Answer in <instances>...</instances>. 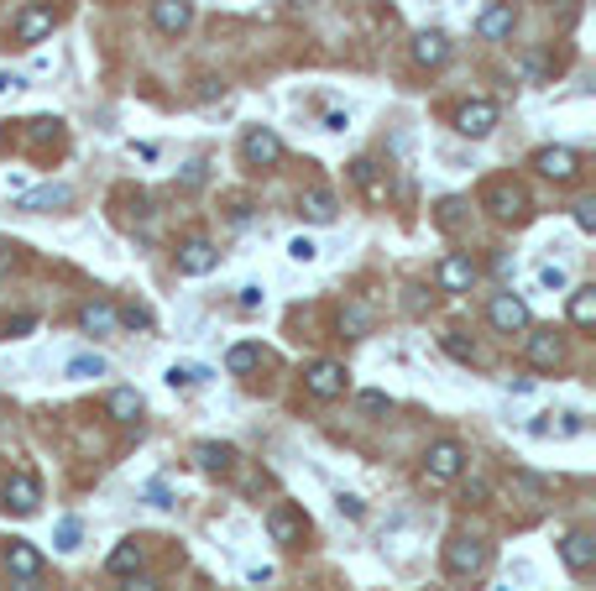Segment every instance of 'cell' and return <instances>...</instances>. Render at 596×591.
I'll list each match as a JSON object with an SVG mask.
<instances>
[{
	"mask_svg": "<svg viewBox=\"0 0 596 591\" xmlns=\"http://www.w3.org/2000/svg\"><path fill=\"white\" fill-rule=\"evenodd\" d=\"M372 319H377V315H372V304H345V315H341V330H345L351 340H362L366 330H372Z\"/></svg>",
	"mask_w": 596,
	"mask_h": 591,
	"instance_id": "25",
	"label": "cell"
},
{
	"mask_svg": "<svg viewBox=\"0 0 596 591\" xmlns=\"http://www.w3.org/2000/svg\"><path fill=\"white\" fill-rule=\"evenodd\" d=\"M440 288H445V294H471V283H476V267H471V256H445V262H440Z\"/></svg>",
	"mask_w": 596,
	"mask_h": 591,
	"instance_id": "14",
	"label": "cell"
},
{
	"mask_svg": "<svg viewBox=\"0 0 596 591\" xmlns=\"http://www.w3.org/2000/svg\"><path fill=\"white\" fill-rule=\"evenodd\" d=\"M105 408H110V419H121V424H136V414H142V398L131 393V387H115L105 398Z\"/></svg>",
	"mask_w": 596,
	"mask_h": 591,
	"instance_id": "23",
	"label": "cell"
},
{
	"mask_svg": "<svg viewBox=\"0 0 596 591\" xmlns=\"http://www.w3.org/2000/svg\"><path fill=\"white\" fill-rule=\"evenodd\" d=\"M136 566H142V545H136V539H126V545L110 549V570H115V576H131Z\"/></svg>",
	"mask_w": 596,
	"mask_h": 591,
	"instance_id": "29",
	"label": "cell"
},
{
	"mask_svg": "<svg viewBox=\"0 0 596 591\" xmlns=\"http://www.w3.org/2000/svg\"><path fill=\"white\" fill-rule=\"evenodd\" d=\"M487 497H492L487 482H466V503H487Z\"/></svg>",
	"mask_w": 596,
	"mask_h": 591,
	"instance_id": "43",
	"label": "cell"
},
{
	"mask_svg": "<svg viewBox=\"0 0 596 591\" xmlns=\"http://www.w3.org/2000/svg\"><path fill=\"white\" fill-rule=\"evenodd\" d=\"M68 199H74V189H68V184H43V189L22 194V210L43 215V210H58V205H68Z\"/></svg>",
	"mask_w": 596,
	"mask_h": 591,
	"instance_id": "20",
	"label": "cell"
},
{
	"mask_svg": "<svg viewBox=\"0 0 596 591\" xmlns=\"http://www.w3.org/2000/svg\"><path fill=\"white\" fill-rule=\"evenodd\" d=\"M220 267V252H214L204 235H189L184 246H178V273H189V277H204Z\"/></svg>",
	"mask_w": 596,
	"mask_h": 591,
	"instance_id": "8",
	"label": "cell"
},
{
	"mask_svg": "<svg viewBox=\"0 0 596 591\" xmlns=\"http://www.w3.org/2000/svg\"><path fill=\"white\" fill-rule=\"evenodd\" d=\"M64 372H68L74 382H94V377H105L110 366H105V356H74Z\"/></svg>",
	"mask_w": 596,
	"mask_h": 591,
	"instance_id": "28",
	"label": "cell"
},
{
	"mask_svg": "<svg viewBox=\"0 0 596 591\" xmlns=\"http://www.w3.org/2000/svg\"><path fill=\"white\" fill-rule=\"evenodd\" d=\"M5 566L16 570L22 581H37V570H43V555L26 545V539H11V549H5Z\"/></svg>",
	"mask_w": 596,
	"mask_h": 591,
	"instance_id": "21",
	"label": "cell"
},
{
	"mask_svg": "<svg viewBox=\"0 0 596 591\" xmlns=\"http://www.w3.org/2000/svg\"><path fill=\"white\" fill-rule=\"evenodd\" d=\"M529 361L539 366V372H550L554 361H560V340H554V336H533L529 340Z\"/></svg>",
	"mask_w": 596,
	"mask_h": 591,
	"instance_id": "27",
	"label": "cell"
},
{
	"mask_svg": "<svg viewBox=\"0 0 596 591\" xmlns=\"http://www.w3.org/2000/svg\"><path fill=\"white\" fill-rule=\"evenodd\" d=\"M214 95H225V85H220V79H204V85H199V100H214Z\"/></svg>",
	"mask_w": 596,
	"mask_h": 591,
	"instance_id": "47",
	"label": "cell"
},
{
	"mask_svg": "<svg viewBox=\"0 0 596 591\" xmlns=\"http://www.w3.org/2000/svg\"><path fill=\"white\" fill-rule=\"evenodd\" d=\"M482 205H487L497 220H523L529 215V194H523V184H512V178H492L487 189H482Z\"/></svg>",
	"mask_w": 596,
	"mask_h": 591,
	"instance_id": "1",
	"label": "cell"
},
{
	"mask_svg": "<svg viewBox=\"0 0 596 591\" xmlns=\"http://www.w3.org/2000/svg\"><path fill=\"white\" fill-rule=\"evenodd\" d=\"M487 319L502 330V336H512V330H523V325H529V304H523L518 294H492Z\"/></svg>",
	"mask_w": 596,
	"mask_h": 591,
	"instance_id": "9",
	"label": "cell"
},
{
	"mask_svg": "<svg viewBox=\"0 0 596 591\" xmlns=\"http://www.w3.org/2000/svg\"><path fill=\"white\" fill-rule=\"evenodd\" d=\"M571 325H581V330H591V325H596V288L571 294Z\"/></svg>",
	"mask_w": 596,
	"mask_h": 591,
	"instance_id": "26",
	"label": "cell"
},
{
	"mask_svg": "<svg viewBox=\"0 0 596 591\" xmlns=\"http://www.w3.org/2000/svg\"><path fill=\"white\" fill-rule=\"evenodd\" d=\"M560 555H565V566L581 576V570L596 566V539L586 534V528H575V534H565V545H560Z\"/></svg>",
	"mask_w": 596,
	"mask_h": 591,
	"instance_id": "16",
	"label": "cell"
},
{
	"mask_svg": "<svg viewBox=\"0 0 596 591\" xmlns=\"http://www.w3.org/2000/svg\"><path fill=\"white\" fill-rule=\"evenodd\" d=\"M194 461H199V471H210V476H225V471L235 466V445L204 440V445H194Z\"/></svg>",
	"mask_w": 596,
	"mask_h": 591,
	"instance_id": "19",
	"label": "cell"
},
{
	"mask_svg": "<svg viewBox=\"0 0 596 591\" xmlns=\"http://www.w3.org/2000/svg\"><path fill=\"white\" fill-rule=\"evenodd\" d=\"M79 539H84L79 518H64V524H58V549H79Z\"/></svg>",
	"mask_w": 596,
	"mask_h": 591,
	"instance_id": "33",
	"label": "cell"
},
{
	"mask_svg": "<svg viewBox=\"0 0 596 591\" xmlns=\"http://www.w3.org/2000/svg\"><path fill=\"white\" fill-rule=\"evenodd\" d=\"M126 591H157V586H152V581H131Z\"/></svg>",
	"mask_w": 596,
	"mask_h": 591,
	"instance_id": "50",
	"label": "cell"
},
{
	"mask_svg": "<svg viewBox=\"0 0 596 591\" xmlns=\"http://www.w3.org/2000/svg\"><path fill=\"white\" fill-rule=\"evenodd\" d=\"M267 534H273L277 545H298L303 539V518H298L293 503H273L267 507Z\"/></svg>",
	"mask_w": 596,
	"mask_h": 591,
	"instance_id": "12",
	"label": "cell"
},
{
	"mask_svg": "<svg viewBox=\"0 0 596 591\" xmlns=\"http://www.w3.org/2000/svg\"><path fill=\"white\" fill-rule=\"evenodd\" d=\"M26 330H37V315H11L0 325V340H16V336H26Z\"/></svg>",
	"mask_w": 596,
	"mask_h": 591,
	"instance_id": "32",
	"label": "cell"
},
{
	"mask_svg": "<svg viewBox=\"0 0 596 591\" xmlns=\"http://www.w3.org/2000/svg\"><path fill=\"white\" fill-rule=\"evenodd\" d=\"M288 256H293V262H314V256H320V246H314L309 235H298V241H288Z\"/></svg>",
	"mask_w": 596,
	"mask_h": 591,
	"instance_id": "37",
	"label": "cell"
},
{
	"mask_svg": "<svg viewBox=\"0 0 596 591\" xmlns=\"http://www.w3.org/2000/svg\"><path fill=\"white\" fill-rule=\"evenodd\" d=\"M22 85H26L22 74H0V95H16V89H22Z\"/></svg>",
	"mask_w": 596,
	"mask_h": 591,
	"instance_id": "45",
	"label": "cell"
},
{
	"mask_svg": "<svg viewBox=\"0 0 596 591\" xmlns=\"http://www.w3.org/2000/svg\"><path fill=\"white\" fill-rule=\"evenodd\" d=\"M225 366H231V372H256V366H262V346H252V340H246V346H231Z\"/></svg>",
	"mask_w": 596,
	"mask_h": 591,
	"instance_id": "31",
	"label": "cell"
},
{
	"mask_svg": "<svg viewBox=\"0 0 596 591\" xmlns=\"http://www.w3.org/2000/svg\"><path fill=\"white\" fill-rule=\"evenodd\" d=\"M303 387H309V398H341L345 393V366L341 361H314V366L303 372Z\"/></svg>",
	"mask_w": 596,
	"mask_h": 591,
	"instance_id": "7",
	"label": "cell"
},
{
	"mask_svg": "<svg viewBox=\"0 0 596 591\" xmlns=\"http://www.w3.org/2000/svg\"><path fill=\"white\" fill-rule=\"evenodd\" d=\"M204 178H210V173H204V163H189V168H184V178H178V189H199Z\"/></svg>",
	"mask_w": 596,
	"mask_h": 591,
	"instance_id": "41",
	"label": "cell"
},
{
	"mask_svg": "<svg viewBox=\"0 0 596 591\" xmlns=\"http://www.w3.org/2000/svg\"><path fill=\"white\" fill-rule=\"evenodd\" d=\"M445 351H450L455 361H482V356H476V346H471V340H461V336H445Z\"/></svg>",
	"mask_w": 596,
	"mask_h": 591,
	"instance_id": "35",
	"label": "cell"
},
{
	"mask_svg": "<svg viewBox=\"0 0 596 591\" xmlns=\"http://www.w3.org/2000/svg\"><path fill=\"white\" fill-rule=\"evenodd\" d=\"M47 136H53V142H58V121H32V142H47Z\"/></svg>",
	"mask_w": 596,
	"mask_h": 591,
	"instance_id": "42",
	"label": "cell"
},
{
	"mask_svg": "<svg viewBox=\"0 0 596 591\" xmlns=\"http://www.w3.org/2000/svg\"><path fill=\"white\" fill-rule=\"evenodd\" d=\"M575 225H581V231H596V199H581V205H575Z\"/></svg>",
	"mask_w": 596,
	"mask_h": 591,
	"instance_id": "39",
	"label": "cell"
},
{
	"mask_svg": "<svg viewBox=\"0 0 596 591\" xmlns=\"http://www.w3.org/2000/svg\"><path fill=\"white\" fill-rule=\"evenodd\" d=\"M461 471H466V445H461V440H440V445H429V456H424V482H429V486L455 482Z\"/></svg>",
	"mask_w": 596,
	"mask_h": 591,
	"instance_id": "2",
	"label": "cell"
},
{
	"mask_svg": "<svg viewBox=\"0 0 596 591\" xmlns=\"http://www.w3.org/2000/svg\"><path fill=\"white\" fill-rule=\"evenodd\" d=\"M512 22H518V5H512V0H492L487 11H482V22H476V32L497 43V37H508L512 32Z\"/></svg>",
	"mask_w": 596,
	"mask_h": 591,
	"instance_id": "15",
	"label": "cell"
},
{
	"mask_svg": "<svg viewBox=\"0 0 596 591\" xmlns=\"http://www.w3.org/2000/svg\"><path fill=\"white\" fill-rule=\"evenodd\" d=\"M47 32H53V5H26V11H16V22H11V43H43Z\"/></svg>",
	"mask_w": 596,
	"mask_h": 591,
	"instance_id": "6",
	"label": "cell"
},
{
	"mask_svg": "<svg viewBox=\"0 0 596 591\" xmlns=\"http://www.w3.org/2000/svg\"><path fill=\"white\" fill-rule=\"evenodd\" d=\"M79 325H84L89 336H105V330H115V309H110V304H84V309H79Z\"/></svg>",
	"mask_w": 596,
	"mask_h": 591,
	"instance_id": "24",
	"label": "cell"
},
{
	"mask_svg": "<svg viewBox=\"0 0 596 591\" xmlns=\"http://www.w3.org/2000/svg\"><path fill=\"white\" fill-rule=\"evenodd\" d=\"M204 377H210V366H194V361H173V366H168L173 387H199Z\"/></svg>",
	"mask_w": 596,
	"mask_h": 591,
	"instance_id": "30",
	"label": "cell"
},
{
	"mask_svg": "<svg viewBox=\"0 0 596 591\" xmlns=\"http://www.w3.org/2000/svg\"><path fill=\"white\" fill-rule=\"evenodd\" d=\"M298 210L309 215L314 225H330V220H335V194L324 189V184H309V189L298 194Z\"/></svg>",
	"mask_w": 596,
	"mask_h": 591,
	"instance_id": "17",
	"label": "cell"
},
{
	"mask_svg": "<svg viewBox=\"0 0 596 591\" xmlns=\"http://www.w3.org/2000/svg\"><path fill=\"white\" fill-rule=\"evenodd\" d=\"M539 288H565V267H560V262H544V267H539Z\"/></svg>",
	"mask_w": 596,
	"mask_h": 591,
	"instance_id": "34",
	"label": "cell"
},
{
	"mask_svg": "<svg viewBox=\"0 0 596 591\" xmlns=\"http://www.w3.org/2000/svg\"><path fill=\"white\" fill-rule=\"evenodd\" d=\"M450 58V37L445 32H419L413 37V64L419 68H440Z\"/></svg>",
	"mask_w": 596,
	"mask_h": 591,
	"instance_id": "18",
	"label": "cell"
},
{
	"mask_svg": "<svg viewBox=\"0 0 596 591\" xmlns=\"http://www.w3.org/2000/svg\"><path fill=\"white\" fill-rule=\"evenodd\" d=\"M256 304H262V288H256V283L252 288H241V309H256Z\"/></svg>",
	"mask_w": 596,
	"mask_h": 591,
	"instance_id": "48",
	"label": "cell"
},
{
	"mask_svg": "<svg viewBox=\"0 0 596 591\" xmlns=\"http://www.w3.org/2000/svg\"><path fill=\"white\" fill-rule=\"evenodd\" d=\"M147 503H152V507H168V486L152 482V486H147Z\"/></svg>",
	"mask_w": 596,
	"mask_h": 591,
	"instance_id": "44",
	"label": "cell"
},
{
	"mask_svg": "<svg viewBox=\"0 0 596 591\" xmlns=\"http://www.w3.org/2000/svg\"><path fill=\"white\" fill-rule=\"evenodd\" d=\"M241 157H246V168H277V163H283V142H277V131L252 126L246 136H241Z\"/></svg>",
	"mask_w": 596,
	"mask_h": 591,
	"instance_id": "4",
	"label": "cell"
},
{
	"mask_svg": "<svg viewBox=\"0 0 596 591\" xmlns=\"http://www.w3.org/2000/svg\"><path fill=\"white\" fill-rule=\"evenodd\" d=\"M341 513H345V518H362L366 507H362V497H341Z\"/></svg>",
	"mask_w": 596,
	"mask_h": 591,
	"instance_id": "46",
	"label": "cell"
},
{
	"mask_svg": "<svg viewBox=\"0 0 596 591\" xmlns=\"http://www.w3.org/2000/svg\"><path fill=\"white\" fill-rule=\"evenodd\" d=\"M5 507H16V513H37L43 507V486L32 471H16L11 482H5Z\"/></svg>",
	"mask_w": 596,
	"mask_h": 591,
	"instance_id": "13",
	"label": "cell"
},
{
	"mask_svg": "<svg viewBox=\"0 0 596 591\" xmlns=\"http://www.w3.org/2000/svg\"><path fill=\"white\" fill-rule=\"evenodd\" d=\"M461 210H466L461 199H440V225H445V231H455V225H461Z\"/></svg>",
	"mask_w": 596,
	"mask_h": 591,
	"instance_id": "36",
	"label": "cell"
},
{
	"mask_svg": "<svg viewBox=\"0 0 596 591\" xmlns=\"http://www.w3.org/2000/svg\"><path fill=\"white\" fill-rule=\"evenodd\" d=\"M115 319H121V325H131V330H147V325H152V315L142 309V304H131V309H121Z\"/></svg>",
	"mask_w": 596,
	"mask_h": 591,
	"instance_id": "38",
	"label": "cell"
},
{
	"mask_svg": "<svg viewBox=\"0 0 596 591\" xmlns=\"http://www.w3.org/2000/svg\"><path fill=\"white\" fill-rule=\"evenodd\" d=\"M351 178H356V189H362L366 199H387V178L377 173L372 157H356V163H351Z\"/></svg>",
	"mask_w": 596,
	"mask_h": 591,
	"instance_id": "22",
	"label": "cell"
},
{
	"mask_svg": "<svg viewBox=\"0 0 596 591\" xmlns=\"http://www.w3.org/2000/svg\"><path fill=\"white\" fill-rule=\"evenodd\" d=\"M362 414H387V408H392V403H387V393H362Z\"/></svg>",
	"mask_w": 596,
	"mask_h": 591,
	"instance_id": "40",
	"label": "cell"
},
{
	"mask_svg": "<svg viewBox=\"0 0 596 591\" xmlns=\"http://www.w3.org/2000/svg\"><path fill=\"white\" fill-rule=\"evenodd\" d=\"M487 560H492V549L482 545V539H461V534H455V539L445 545V570L450 576H482Z\"/></svg>",
	"mask_w": 596,
	"mask_h": 591,
	"instance_id": "3",
	"label": "cell"
},
{
	"mask_svg": "<svg viewBox=\"0 0 596 591\" xmlns=\"http://www.w3.org/2000/svg\"><path fill=\"white\" fill-rule=\"evenodd\" d=\"M11 262H16V246H11V241H0V273H5Z\"/></svg>",
	"mask_w": 596,
	"mask_h": 591,
	"instance_id": "49",
	"label": "cell"
},
{
	"mask_svg": "<svg viewBox=\"0 0 596 591\" xmlns=\"http://www.w3.org/2000/svg\"><path fill=\"white\" fill-rule=\"evenodd\" d=\"M298 5H309V0H298Z\"/></svg>",
	"mask_w": 596,
	"mask_h": 591,
	"instance_id": "51",
	"label": "cell"
},
{
	"mask_svg": "<svg viewBox=\"0 0 596 591\" xmlns=\"http://www.w3.org/2000/svg\"><path fill=\"white\" fill-rule=\"evenodd\" d=\"M492 126H497V105H492V100H466V105L455 110V131L471 136V142L492 136Z\"/></svg>",
	"mask_w": 596,
	"mask_h": 591,
	"instance_id": "5",
	"label": "cell"
},
{
	"mask_svg": "<svg viewBox=\"0 0 596 591\" xmlns=\"http://www.w3.org/2000/svg\"><path fill=\"white\" fill-rule=\"evenodd\" d=\"M533 168L544 173V178H554V184H571L575 173H581V157L571 147H539L533 152Z\"/></svg>",
	"mask_w": 596,
	"mask_h": 591,
	"instance_id": "10",
	"label": "cell"
},
{
	"mask_svg": "<svg viewBox=\"0 0 596 591\" xmlns=\"http://www.w3.org/2000/svg\"><path fill=\"white\" fill-rule=\"evenodd\" d=\"M152 26L168 32V37L189 32L194 26V0H152Z\"/></svg>",
	"mask_w": 596,
	"mask_h": 591,
	"instance_id": "11",
	"label": "cell"
}]
</instances>
